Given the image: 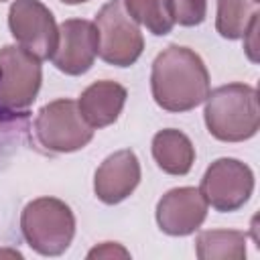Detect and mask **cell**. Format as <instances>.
Returning <instances> with one entry per match:
<instances>
[{
    "instance_id": "obj_19",
    "label": "cell",
    "mask_w": 260,
    "mask_h": 260,
    "mask_svg": "<svg viewBox=\"0 0 260 260\" xmlns=\"http://www.w3.org/2000/svg\"><path fill=\"white\" fill-rule=\"evenodd\" d=\"M128 256H130V252L116 242H104V244H100L87 252L89 260L91 258H128Z\"/></svg>"
},
{
    "instance_id": "obj_15",
    "label": "cell",
    "mask_w": 260,
    "mask_h": 260,
    "mask_svg": "<svg viewBox=\"0 0 260 260\" xmlns=\"http://www.w3.org/2000/svg\"><path fill=\"white\" fill-rule=\"evenodd\" d=\"M124 8L138 24L156 37L169 35L175 26L171 0H124Z\"/></svg>"
},
{
    "instance_id": "obj_11",
    "label": "cell",
    "mask_w": 260,
    "mask_h": 260,
    "mask_svg": "<svg viewBox=\"0 0 260 260\" xmlns=\"http://www.w3.org/2000/svg\"><path fill=\"white\" fill-rule=\"evenodd\" d=\"M140 183V162L134 150L122 148L104 158L93 177L95 197L106 205H116L130 197Z\"/></svg>"
},
{
    "instance_id": "obj_5",
    "label": "cell",
    "mask_w": 260,
    "mask_h": 260,
    "mask_svg": "<svg viewBox=\"0 0 260 260\" xmlns=\"http://www.w3.org/2000/svg\"><path fill=\"white\" fill-rule=\"evenodd\" d=\"M35 136L51 152H75L93 138V128L83 120L77 102L55 100L43 106L35 118Z\"/></svg>"
},
{
    "instance_id": "obj_17",
    "label": "cell",
    "mask_w": 260,
    "mask_h": 260,
    "mask_svg": "<svg viewBox=\"0 0 260 260\" xmlns=\"http://www.w3.org/2000/svg\"><path fill=\"white\" fill-rule=\"evenodd\" d=\"M173 18L181 26H197L205 20L207 0H171Z\"/></svg>"
},
{
    "instance_id": "obj_10",
    "label": "cell",
    "mask_w": 260,
    "mask_h": 260,
    "mask_svg": "<svg viewBox=\"0 0 260 260\" xmlns=\"http://www.w3.org/2000/svg\"><path fill=\"white\" fill-rule=\"evenodd\" d=\"M207 201L195 187H175L156 203V223L169 236H189L207 217Z\"/></svg>"
},
{
    "instance_id": "obj_1",
    "label": "cell",
    "mask_w": 260,
    "mask_h": 260,
    "mask_svg": "<svg viewBox=\"0 0 260 260\" xmlns=\"http://www.w3.org/2000/svg\"><path fill=\"white\" fill-rule=\"evenodd\" d=\"M150 89L158 108L167 112H189L205 102L209 73L195 51L169 45L152 61Z\"/></svg>"
},
{
    "instance_id": "obj_13",
    "label": "cell",
    "mask_w": 260,
    "mask_h": 260,
    "mask_svg": "<svg viewBox=\"0 0 260 260\" xmlns=\"http://www.w3.org/2000/svg\"><path fill=\"white\" fill-rule=\"evenodd\" d=\"M152 156L167 175H187L195 162V146L187 134L175 128L158 130L152 138Z\"/></svg>"
},
{
    "instance_id": "obj_8",
    "label": "cell",
    "mask_w": 260,
    "mask_h": 260,
    "mask_svg": "<svg viewBox=\"0 0 260 260\" xmlns=\"http://www.w3.org/2000/svg\"><path fill=\"white\" fill-rule=\"evenodd\" d=\"M8 28L16 43L41 61L53 57L59 43V26L41 0H14L8 10Z\"/></svg>"
},
{
    "instance_id": "obj_12",
    "label": "cell",
    "mask_w": 260,
    "mask_h": 260,
    "mask_svg": "<svg viewBox=\"0 0 260 260\" xmlns=\"http://www.w3.org/2000/svg\"><path fill=\"white\" fill-rule=\"evenodd\" d=\"M126 98L128 93L124 85L112 79H102L93 81L81 91L77 108L91 128H106L118 120L124 110Z\"/></svg>"
},
{
    "instance_id": "obj_6",
    "label": "cell",
    "mask_w": 260,
    "mask_h": 260,
    "mask_svg": "<svg viewBox=\"0 0 260 260\" xmlns=\"http://www.w3.org/2000/svg\"><path fill=\"white\" fill-rule=\"evenodd\" d=\"M43 81L41 59L20 45L0 49V108L26 110Z\"/></svg>"
},
{
    "instance_id": "obj_4",
    "label": "cell",
    "mask_w": 260,
    "mask_h": 260,
    "mask_svg": "<svg viewBox=\"0 0 260 260\" xmlns=\"http://www.w3.org/2000/svg\"><path fill=\"white\" fill-rule=\"evenodd\" d=\"M98 32V55L114 67H130L144 51L138 22L126 12L124 0H108L93 20Z\"/></svg>"
},
{
    "instance_id": "obj_21",
    "label": "cell",
    "mask_w": 260,
    "mask_h": 260,
    "mask_svg": "<svg viewBox=\"0 0 260 260\" xmlns=\"http://www.w3.org/2000/svg\"><path fill=\"white\" fill-rule=\"evenodd\" d=\"M0 2H4V0H0Z\"/></svg>"
},
{
    "instance_id": "obj_18",
    "label": "cell",
    "mask_w": 260,
    "mask_h": 260,
    "mask_svg": "<svg viewBox=\"0 0 260 260\" xmlns=\"http://www.w3.org/2000/svg\"><path fill=\"white\" fill-rule=\"evenodd\" d=\"M258 12L250 18V22H248V26H246V30H244V51H246V55H248V59L252 61V63H258Z\"/></svg>"
},
{
    "instance_id": "obj_7",
    "label": "cell",
    "mask_w": 260,
    "mask_h": 260,
    "mask_svg": "<svg viewBox=\"0 0 260 260\" xmlns=\"http://www.w3.org/2000/svg\"><path fill=\"white\" fill-rule=\"evenodd\" d=\"M199 191L207 205H211L215 211H238L252 197L254 173L246 162L223 156L207 167Z\"/></svg>"
},
{
    "instance_id": "obj_9",
    "label": "cell",
    "mask_w": 260,
    "mask_h": 260,
    "mask_svg": "<svg viewBox=\"0 0 260 260\" xmlns=\"http://www.w3.org/2000/svg\"><path fill=\"white\" fill-rule=\"evenodd\" d=\"M98 57V32L85 18H69L59 24V43L51 57L53 65L65 75H83Z\"/></svg>"
},
{
    "instance_id": "obj_16",
    "label": "cell",
    "mask_w": 260,
    "mask_h": 260,
    "mask_svg": "<svg viewBox=\"0 0 260 260\" xmlns=\"http://www.w3.org/2000/svg\"><path fill=\"white\" fill-rule=\"evenodd\" d=\"M258 0H217L215 28L223 39L236 41L244 37L250 18L258 12Z\"/></svg>"
},
{
    "instance_id": "obj_2",
    "label": "cell",
    "mask_w": 260,
    "mask_h": 260,
    "mask_svg": "<svg viewBox=\"0 0 260 260\" xmlns=\"http://www.w3.org/2000/svg\"><path fill=\"white\" fill-rule=\"evenodd\" d=\"M209 134L221 142H244L260 126L258 91L248 83H228L211 89L203 110Z\"/></svg>"
},
{
    "instance_id": "obj_3",
    "label": "cell",
    "mask_w": 260,
    "mask_h": 260,
    "mask_svg": "<svg viewBox=\"0 0 260 260\" xmlns=\"http://www.w3.org/2000/svg\"><path fill=\"white\" fill-rule=\"evenodd\" d=\"M20 230L26 244L43 256H61L73 242L75 215L57 197H39L24 205Z\"/></svg>"
},
{
    "instance_id": "obj_14",
    "label": "cell",
    "mask_w": 260,
    "mask_h": 260,
    "mask_svg": "<svg viewBox=\"0 0 260 260\" xmlns=\"http://www.w3.org/2000/svg\"><path fill=\"white\" fill-rule=\"evenodd\" d=\"M248 238L238 230H205L195 240L199 260H242L246 258Z\"/></svg>"
},
{
    "instance_id": "obj_20",
    "label": "cell",
    "mask_w": 260,
    "mask_h": 260,
    "mask_svg": "<svg viewBox=\"0 0 260 260\" xmlns=\"http://www.w3.org/2000/svg\"><path fill=\"white\" fill-rule=\"evenodd\" d=\"M61 2H63V4H71V6H73V4H83V2H87V0H61Z\"/></svg>"
}]
</instances>
